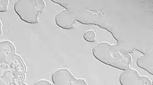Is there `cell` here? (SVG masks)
<instances>
[{"instance_id":"cell-1","label":"cell","mask_w":153,"mask_h":85,"mask_svg":"<svg viewBox=\"0 0 153 85\" xmlns=\"http://www.w3.org/2000/svg\"><path fill=\"white\" fill-rule=\"evenodd\" d=\"M92 54L102 63L125 71L132 63V57L126 50L119 45H111L108 42H100L92 48Z\"/></svg>"},{"instance_id":"cell-2","label":"cell","mask_w":153,"mask_h":85,"mask_svg":"<svg viewBox=\"0 0 153 85\" xmlns=\"http://www.w3.org/2000/svg\"><path fill=\"white\" fill-rule=\"evenodd\" d=\"M45 7L44 0H19L14 3V10L22 21L29 24H37L39 16Z\"/></svg>"},{"instance_id":"cell-3","label":"cell","mask_w":153,"mask_h":85,"mask_svg":"<svg viewBox=\"0 0 153 85\" xmlns=\"http://www.w3.org/2000/svg\"><path fill=\"white\" fill-rule=\"evenodd\" d=\"M51 79L54 85H88L85 80L75 78L66 68L59 69L53 72Z\"/></svg>"},{"instance_id":"cell-4","label":"cell","mask_w":153,"mask_h":85,"mask_svg":"<svg viewBox=\"0 0 153 85\" xmlns=\"http://www.w3.org/2000/svg\"><path fill=\"white\" fill-rule=\"evenodd\" d=\"M119 82L121 85H152L148 77L140 76L137 70L131 67L120 74Z\"/></svg>"},{"instance_id":"cell-5","label":"cell","mask_w":153,"mask_h":85,"mask_svg":"<svg viewBox=\"0 0 153 85\" xmlns=\"http://www.w3.org/2000/svg\"><path fill=\"white\" fill-rule=\"evenodd\" d=\"M77 18L74 12L69 9H66L59 12L55 18L56 25L64 30L75 29L74 23Z\"/></svg>"},{"instance_id":"cell-6","label":"cell","mask_w":153,"mask_h":85,"mask_svg":"<svg viewBox=\"0 0 153 85\" xmlns=\"http://www.w3.org/2000/svg\"><path fill=\"white\" fill-rule=\"evenodd\" d=\"M15 47L9 41L1 42V63H9L15 55Z\"/></svg>"},{"instance_id":"cell-7","label":"cell","mask_w":153,"mask_h":85,"mask_svg":"<svg viewBox=\"0 0 153 85\" xmlns=\"http://www.w3.org/2000/svg\"><path fill=\"white\" fill-rule=\"evenodd\" d=\"M136 64L140 68L148 72L151 75H153V63L151 56L144 54L139 57L136 60Z\"/></svg>"},{"instance_id":"cell-8","label":"cell","mask_w":153,"mask_h":85,"mask_svg":"<svg viewBox=\"0 0 153 85\" xmlns=\"http://www.w3.org/2000/svg\"><path fill=\"white\" fill-rule=\"evenodd\" d=\"M95 38H96V34L95 31H93L92 30H88V31L85 32L83 34V39L85 41L90 42V43H93L95 42Z\"/></svg>"},{"instance_id":"cell-9","label":"cell","mask_w":153,"mask_h":85,"mask_svg":"<svg viewBox=\"0 0 153 85\" xmlns=\"http://www.w3.org/2000/svg\"><path fill=\"white\" fill-rule=\"evenodd\" d=\"M8 3V0H0V12L1 13L7 11Z\"/></svg>"},{"instance_id":"cell-10","label":"cell","mask_w":153,"mask_h":85,"mask_svg":"<svg viewBox=\"0 0 153 85\" xmlns=\"http://www.w3.org/2000/svg\"><path fill=\"white\" fill-rule=\"evenodd\" d=\"M33 85H54V84H51L49 81L44 80H39L35 82Z\"/></svg>"}]
</instances>
